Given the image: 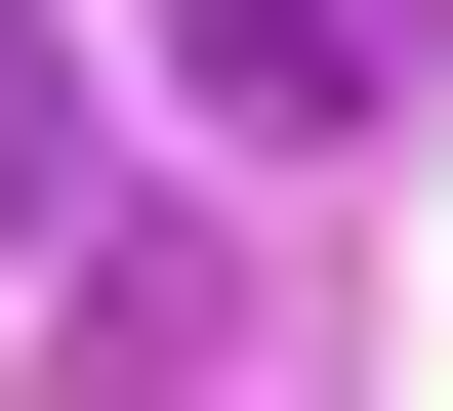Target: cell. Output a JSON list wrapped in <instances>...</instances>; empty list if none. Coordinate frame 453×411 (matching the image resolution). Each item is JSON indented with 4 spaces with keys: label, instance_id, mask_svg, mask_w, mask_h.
Wrapping results in <instances>:
<instances>
[{
    "label": "cell",
    "instance_id": "1",
    "mask_svg": "<svg viewBox=\"0 0 453 411\" xmlns=\"http://www.w3.org/2000/svg\"><path fill=\"white\" fill-rule=\"evenodd\" d=\"M165 42V124H248V164H371L412 124V0H124Z\"/></svg>",
    "mask_w": 453,
    "mask_h": 411
},
{
    "label": "cell",
    "instance_id": "2",
    "mask_svg": "<svg viewBox=\"0 0 453 411\" xmlns=\"http://www.w3.org/2000/svg\"><path fill=\"white\" fill-rule=\"evenodd\" d=\"M42 164H83V42H42V0H0V206H42Z\"/></svg>",
    "mask_w": 453,
    "mask_h": 411
}]
</instances>
